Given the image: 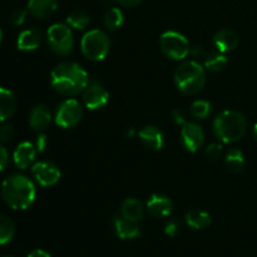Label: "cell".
I'll use <instances>...</instances> for the list:
<instances>
[{"mask_svg": "<svg viewBox=\"0 0 257 257\" xmlns=\"http://www.w3.org/2000/svg\"><path fill=\"white\" fill-rule=\"evenodd\" d=\"M50 84L60 95L75 97L84 92L89 84V77L78 63L63 62L50 73Z\"/></svg>", "mask_w": 257, "mask_h": 257, "instance_id": "6da1fadb", "label": "cell"}, {"mask_svg": "<svg viewBox=\"0 0 257 257\" xmlns=\"http://www.w3.org/2000/svg\"><path fill=\"white\" fill-rule=\"evenodd\" d=\"M3 201L13 210H27L34 203L37 190L32 180L20 173H14L2 183Z\"/></svg>", "mask_w": 257, "mask_h": 257, "instance_id": "7a4b0ae2", "label": "cell"}, {"mask_svg": "<svg viewBox=\"0 0 257 257\" xmlns=\"http://www.w3.org/2000/svg\"><path fill=\"white\" fill-rule=\"evenodd\" d=\"M247 119L238 110L226 109L213 120V133L222 143H235L245 136Z\"/></svg>", "mask_w": 257, "mask_h": 257, "instance_id": "3957f363", "label": "cell"}, {"mask_svg": "<svg viewBox=\"0 0 257 257\" xmlns=\"http://www.w3.org/2000/svg\"><path fill=\"white\" fill-rule=\"evenodd\" d=\"M176 88L185 95H196L206 84V69L196 60H185L175 70Z\"/></svg>", "mask_w": 257, "mask_h": 257, "instance_id": "277c9868", "label": "cell"}, {"mask_svg": "<svg viewBox=\"0 0 257 257\" xmlns=\"http://www.w3.org/2000/svg\"><path fill=\"white\" fill-rule=\"evenodd\" d=\"M110 42L108 35L103 30L93 29L85 33L80 42L83 55L93 62H99L107 57L109 52Z\"/></svg>", "mask_w": 257, "mask_h": 257, "instance_id": "5b68a950", "label": "cell"}, {"mask_svg": "<svg viewBox=\"0 0 257 257\" xmlns=\"http://www.w3.org/2000/svg\"><path fill=\"white\" fill-rule=\"evenodd\" d=\"M47 40L49 48L60 57H67L74 48L73 32L67 24H53L47 32Z\"/></svg>", "mask_w": 257, "mask_h": 257, "instance_id": "8992f818", "label": "cell"}, {"mask_svg": "<svg viewBox=\"0 0 257 257\" xmlns=\"http://www.w3.org/2000/svg\"><path fill=\"white\" fill-rule=\"evenodd\" d=\"M163 54L172 60H183L191 52L187 38L175 30H167L160 38Z\"/></svg>", "mask_w": 257, "mask_h": 257, "instance_id": "52a82bcc", "label": "cell"}, {"mask_svg": "<svg viewBox=\"0 0 257 257\" xmlns=\"http://www.w3.org/2000/svg\"><path fill=\"white\" fill-rule=\"evenodd\" d=\"M83 118V107L77 99L68 98L63 100L55 110L54 120L59 127H75Z\"/></svg>", "mask_w": 257, "mask_h": 257, "instance_id": "ba28073f", "label": "cell"}, {"mask_svg": "<svg viewBox=\"0 0 257 257\" xmlns=\"http://www.w3.org/2000/svg\"><path fill=\"white\" fill-rule=\"evenodd\" d=\"M181 141L188 152L195 153L200 150L205 142V132L202 127L195 122H187L181 130Z\"/></svg>", "mask_w": 257, "mask_h": 257, "instance_id": "9c48e42d", "label": "cell"}, {"mask_svg": "<svg viewBox=\"0 0 257 257\" xmlns=\"http://www.w3.org/2000/svg\"><path fill=\"white\" fill-rule=\"evenodd\" d=\"M32 175L38 183L43 187L54 186L60 180V170L52 162H37L32 166Z\"/></svg>", "mask_w": 257, "mask_h": 257, "instance_id": "30bf717a", "label": "cell"}, {"mask_svg": "<svg viewBox=\"0 0 257 257\" xmlns=\"http://www.w3.org/2000/svg\"><path fill=\"white\" fill-rule=\"evenodd\" d=\"M109 100V94L102 84L97 82H89L83 92V103L90 110H97L104 107Z\"/></svg>", "mask_w": 257, "mask_h": 257, "instance_id": "8fae6325", "label": "cell"}, {"mask_svg": "<svg viewBox=\"0 0 257 257\" xmlns=\"http://www.w3.org/2000/svg\"><path fill=\"white\" fill-rule=\"evenodd\" d=\"M172 201L167 197V196L162 195V193H155L148 198L147 203H146V208H147L148 213L155 218H163L167 217L172 212Z\"/></svg>", "mask_w": 257, "mask_h": 257, "instance_id": "7c38bea8", "label": "cell"}, {"mask_svg": "<svg viewBox=\"0 0 257 257\" xmlns=\"http://www.w3.org/2000/svg\"><path fill=\"white\" fill-rule=\"evenodd\" d=\"M238 43H240V38L237 33L232 29H221L213 35V45L217 52L223 53V54L233 52L238 47Z\"/></svg>", "mask_w": 257, "mask_h": 257, "instance_id": "4fadbf2b", "label": "cell"}, {"mask_svg": "<svg viewBox=\"0 0 257 257\" xmlns=\"http://www.w3.org/2000/svg\"><path fill=\"white\" fill-rule=\"evenodd\" d=\"M138 137L142 145L151 151H160L165 145L162 131L156 125H146L138 132Z\"/></svg>", "mask_w": 257, "mask_h": 257, "instance_id": "5bb4252c", "label": "cell"}, {"mask_svg": "<svg viewBox=\"0 0 257 257\" xmlns=\"http://www.w3.org/2000/svg\"><path fill=\"white\" fill-rule=\"evenodd\" d=\"M37 148L35 145L30 142H22L18 145L15 148L14 155H13V160H14L15 166L19 170H25V168L30 167L33 165L37 156Z\"/></svg>", "mask_w": 257, "mask_h": 257, "instance_id": "9a60e30c", "label": "cell"}, {"mask_svg": "<svg viewBox=\"0 0 257 257\" xmlns=\"http://www.w3.org/2000/svg\"><path fill=\"white\" fill-rule=\"evenodd\" d=\"M52 122V113L48 109L47 105L38 104L32 109L29 115V124L33 131L42 133L49 127Z\"/></svg>", "mask_w": 257, "mask_h": 257, "instance_id": "2e32d148", "label": "cell"}, {"mask_svg": "<svg viewBox=\"0 0 257 257\" xmlns=\"http://www.w3.org/2000/svg\"><path fill=\"white\" fill-rule=\"evenodd\" d=\"M113 226H114L115 235L122 240H135L141 236V230L137 222L127 220L122 215L113 218Z\"/></svg>", "mask_w": 257, "mask_h": 257, "instance_id": "e0dca14e", "label": "cell"}, {"mask_svg": "<svg viewBox=\"0 0 257 257\" xmlns=\"http://www.w3.org/2000/svg\"><path fill=\"white\" fill-rule=\"evenodd\" d=\"M42 43V33L38 28H29L25 29L18 35L17 47L23 52H32L39 48Z\"/></svg>", "mask_w": 257, "mask_h": 257, "instance_id": "ac0fdd59", "label": "cell"}, {"mask_svg": "<svg viewBox=\"0 0 257 257\" xmlns=\"http://www.w3.org/2000/svg\"><path fill=\"white\" fill-rule=\"evenodd\" d=\"M58 0H29L28 12L37 19H44L57 10Z\"/></svg>", "mask_w": 257, "mask_h": 257, "instance_id": "d6986e66", "label": "cell"}, {"mask_svg": "<svg viewBox=\"0 0 257 257\" xmlns=\"http://www.w3.org/2000/svg\"><path fill=\"white\" fill-rule=\"evenodd\" d=\"M17 109V98L12 90L0 87V123L9 119Z\"/></svg>", "mask_w": 257, "mask_h": 257, "instance_id": "ffe728a7", "label": "cell"}, {"mask_svg": "<svg viewBox=\"0 0 257 257\" xmlns=\"http://www.w3.org/2000/svg\"><path fill=\"white\" fill-rule=\"evenodd\" d=\"M120 215L133 222H140L145 216V207L137 198H127L122 203Z\"/></svg>", "mask_w": 257, "mask_h": 257, "instance_id": "44dd1931", "label": "cell"}, {"mask_svg": "<svg viewBox=\"0 0 257 257\" xmlns=\"http://www.w3.org/2000/svg\"><path fill=\"white\" fill-rule=\"evenodd\" d=\"M185 220L186 223L190 227L195 228V230H203V228H207L211 225L210 213L203 210H200V208L188 211L185 216Z\"/></svg>", "mask_w": 257, "mask_h": 257, "instance_id": "7402d4cb", "label": "cell"}, {"mask_svg": "<svg viewBox=\"0 0 257 257\" xmlns=\"http://www.w3.org/2000/svg\"><path fill=\"white\" fill-rule=\"evenodd\" d=\"M227 58L223 53L220 52H210L206 59L203 60L205 69L211 73H220L227 67Z\"/></svg>", "mask_w": 257, "mask_h": 257, "instance_id": "603a6c76", "label": "cell"}, {"mask_svg": "<svg viewBox=\"0 0 257 257\" xmlns=\"http://www.w3.org/2000/svg\"><path fill=\"white\" fill-rule=\"evenodd\" d=\"M225 163L226 167L228 168V171L232 173H241L243 170H245L246 166V161H245V156L243 153L241 152L240 150H230L226 155L225 158Z\"/></svg>", "mask_w": 257, "mask_h": 257, "instance_id": "cb8c5ba5", "label": "cell"}, {"mask_svg": "<svg viewBox=\"0 0 257 257\" xmlns=\"http://www.w3.org/2000/svg\"><path fill=\"white\" fill-rule=\"evenodd\" d=\"M123 22H124V17H123L122 10L118 9V8H110L109 10H107L103 18V23H104V27L108 30H114L119 29L122 27Z\"/></svg>", "mask_w": 257, "mask_h": 257, "instance_id": "d4e9b609", "label": "cell"}, {"mask_svg": "<svg viewBox=\"0 0 257 257\" xmlns=\"http://www.w3.org/2000/svg\"><path fill=\"white\" fill-rule=\"evenodd\" d=\"M15 235V225L8 216L0 215V245H7Z\"/></svg>", "mask_w": 257, "mask_h": 257, "instance_id": "484cf974", "label": "cell"}, {"mask_svg": "<svg viewBox=\"0 0 257 257\" xmlns=\"http://www.w3.org/2000/svg\"><path fill=\"white\" fill-rule=\"evenodd\" d=\"M211 103L205 99H197L192 103L190 113L195 119H206L211 114Z\"/></svg>", "mask_w": 257, "mask_h": 257, "instance_id": "4316f807", "label": "cell"}, {"mask_svg": "<svg viewBox=\"0 0 257 257\" xmlns=\"http://www.w3.org/2000/svg\"><path fill=\"white\" fill-rule=\"evenodd\" d=\"M67 23L70 28L77 30H83L89 25L90 18L87 13L84 12H74L68 15Z\"/></svg>", "mask_w": 257, "mask_h": 257, "instance_id": "83f0119b", "label": "cell"}, {"mask_svg": "<svg viewBox=\"0 0 257 257\" xmlns=\"http://www.w3.org/2000/svg\"><path fill=\"white\" fill-rule=\"evenodd\" d=\"M15 136V130L12 124L9 123L2 122L0 123V142L8 143L13 141Z\"/></svg>", "mask_w": 257, "mask_h": 257, "instance_id": "f1b7e54d", "label": "cell"}, {"mask_svg": "<svg viewBox=\"0 0 257 257\" xmlns=\"http://www.w3.org/2000/svg\"><path fill=\"white\" fill-rule=\"evenodd\" d=\"M206 157L210 161H217L222 156V145L220 143H212L206 148Z\"/></svg>", "mask_w": 257, "mask_h": 257, "instance_id": "f546056e", "label": "cell"}, {"mask_svg": "<svg viewBox=\"0 0 257 257\" xmlns=\"http://www.w3.org/2000/svg\"><path fill=\"white\" fill-rule=\"evenodd\" d=\"M180 231H181V223L178 220L172 218V220H170L167 223H166L165 233L167 236H170V237H175V236H177Z\"/></svg>", "mask_w": 257, "mask_h": 257, "instance_id": "4dcf8cb0", "label": "cell"}, {"mask_svg": "<svg viewBox=\"0 0 257 257\" xmlns=\"http://www.w3.org/2000/svg\"><path fill=\"white\" fill-rule=\"evenodd\" d=\"M27 14H28L27 10L15 9L14 12L12 13V15H10V22H12L13 25L19 27V25H22L23 23L25 22V19H27Z\"/></svg>", "mask_w": 257, "mask_h": 257, "instance_id": "1f68e13d", "label": "cell"}, {"mask_svg": "<svg viewBox=\"0 0 257 257\" xmlns=\"http://www.w3.org/2000/svg\"><path fill=\"white\" fill-rule=\"evenodd\" d=\"M208 50L206 49L205 47H202V45H200V47H195V48H192V49H191V52H190V54L192 55L193 57V60H196V62H203V60L206 59V57H207L208 55Z\"/></svg>", "mask_w": 257, "mask_h": 257, "instance_id": "d6a6232c", "label": "cell"}, {"mask_svg": "<svg viewBox=\"0 0 257 257\" xmlns=\"http://www.w3.org/2000/svg\"><path fill=\"white\" fill-rule=\"evenodd\" d=\"M171 115H172V120L177 125H183L185 123H187V119H186V113L183 112L182 109L172 110Z\"/></svg>", "mask_w": 257, "mask_h": 257, "instance_id": "836d02e7", "label": "cell"}, {"mask_svg": "<svg viewBox=\"0 0 257 257\" xmlns=\"http://www.w3.org/2000/svg\"><path fill=\"white\" fill-rule=\"evenodd\" d=\"M48 147V137L44 135V133H39L37 137V141H35V148H37L38 152H44Z\"/></svg>", "mask_w": 257, "mask_h": 257, "instance_id": "e575fe53", "label": "cell"}, {"mask_svg": "<svg viewBox=\"0 0 257 257\" xmlns=\"http://www.w3.org/2000/svg\"><path fill=\"white\" fill-rule=\"evenodd\" d=\"M9 152H8L7 148L4 147V146L0 145V172L2 171H4L5 168L8 167V165H9Z\"/></svg>", "mask_w": 257, "mask_h": 257, "instance_id": "d590c367", "label": "cell"}, {"mask_svg": "<svg viewBox=\"0 0 257 257\" xmlns=\"http://www.w3.org/2000/svg\"><path fill=\"white\" fill-rule=\"evenodd\" d=\"M118 3H119L122 7H125V8H136L137 5L141 4V2L142 0H117Z\"/></svg>", "mask_w": 257, "mask_h": 257, "instance_id": "8d00e7d4", "label": "cell"}, {"mask_svg": "<svg viewBox=\"0 0 257 257\" xmlns=\"http://www.w3.org/2000/svg\"><path fill=\"white\" fill-rule=\"evenodd\" d=\"M27 257H52L47 251L44 250H34L29 253Z\"/></svg>", "mask_w": 257, "mask_h": 257, "instance_id": "74e56055", "label": "cell"}, {"mask_svg": "<svg viewBox=\"0 0 257 257\" xmlns=\"http://www.w3.org/2000/svg\"><path fill=\"white\" fill-rule=\"evenodd\" d=\"M253 137H255V141L257 142V123L255 124V127H253Z\"/></svg>", "mask_w": 257, "mask_h": 257, "instance_id": "f35d334b", "label": "cell"}, {"mask_svg": "<svg viewBox=\"0 0 257 257\" xmlns=\"http://www.w3.org/2000/svg\"><path fill=\"white\" fill-rule=\"evenodd\" d=\"M133 135H135V131H133V128H131V130L127 132V136L128 137H132Z\"/></svg>", "mask_w": 257, "mask_h": 257, "instance_id": "ab89813d", "label": "cell"}, {"mask_svg": "<svg viewBox=\"0 0 257 257\" xmlns=\"http://www.w3.org/2000/svg\"><path fill=\"white\" fill-rule=\"evenodd\" d=\"M2 39H3V32L2 29H0V43H2Z\"/></svg>", "mask_w": 257, "mask_h": 257, "instance_id": "60d3db41", "label": "cell"}, {"mask_svg": "<svg viewBox=\"0 0 257 257\" xmlns=\"http://www.w3.org/2000/svg\"><path fill=\"white\" fill-rule=\"evenodd\" d=\"M0 257H13V256H9V255H2Z\"/></svg>", "mask_w": 257, "mask_h": 257, "instance_id": "b9f144b4", "label": "cell"}]
</instances>
